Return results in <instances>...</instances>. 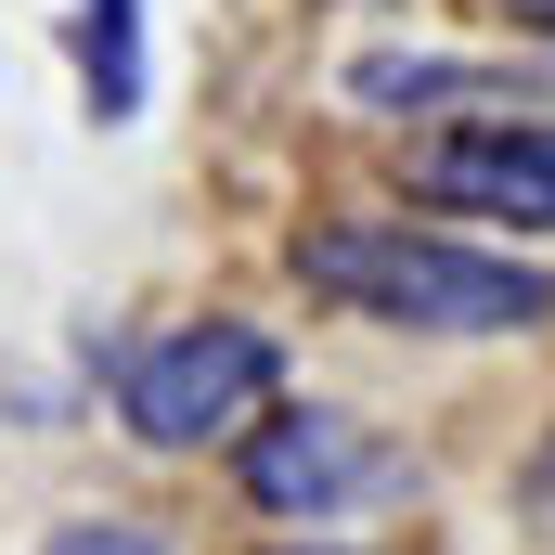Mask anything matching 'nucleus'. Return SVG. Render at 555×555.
Wrapping results in <instances>:
<instances>
[{"mask_svg": "<svg viewBox=\"0 0 555 555\" xmlns=\"http://www.w3.org/2000/svg\"><path fill=\"white\" fill-rule=\"evenodd\" d=\"M504 13H517V26H543V39H555V0H504Z\"/></svg>", "mask_w": 555, "mask_h": 555, "instance_id": "obj_9", "label": "nucleus"}, {"mask_svg": "<svg viewBox=\"0 0 555 555\" xmlns=\"http://www.w3.org/2000/svg\"><path fill=\"white\" fill-rule=\"evenodd\" d=\"M78 78H91L104 130L142 117V0H78Z\"/></svg>", "mask_w": 555, "mask_h": 555, "instance_id": "obj_6", "label": "nucleus"}, {"mask_svg": "<svg viewBox=\"0 0 555 555\" xmlns=\"http://www.w3.org/2000/svg\"><path fill=\"white\" fill-rule=\"evenodd\" d=\"M39 555H181L168 530H142V517H65Z\"/></svg>", "mask_w": 555, "mask_h": 555, "instance_id": "obj_7", "label": "nucleus"}, {"mask_svg": "<svg viewBox=\"0 0 555 555\" xmlns=\"http://www.w3.org/2000/svg\"><path fill=\"white\" fill-rule=\"evenodd\" d=\"M349 104H375V117H465V130L555 117L530 65H465V52H362L349 65Z\"/></svg>", "mask_w": 555, "mask_h": 555, "instance_id": "obj_4", "label": "nucleus"}, {"mask_svg": "<svg viewBox=\"0 0 555 555\" xmlns=\"http://www.w3.org/2000/svg\"><path fill=\"white\" fill-rule=\"evenodd\" d=\"M517 504H530V517H543V530H555V426H543V452L517 465Z\"/></svg>", "mask_w": 555, "mask_h": 555, "instance_id": "obj_8", "label": "nucleus"}, {"mask_svg": "<svg viewBox=\"0 0 555 555\" xmlns=\"http://www.w3.org/2000/svg\"><path fill=\"white\" fill-rule=\"evenodd\" d=\"M414 181L439 194V207H478V220L555 233V117H517V130H452V142H426Z\"/></svg>", "mask_w": 555, "mask_h": 555, "instance_id": "obj_5", "label": "nucleus"}, {"mask_svg": "<svg viewBox=\"0 0 555 555\" xmlns=\"http://www.w3.org/2000/svg\"><path fill=\"white\" fill-rule=\"evenodd\" d=\"M272 388H284V349H272V323H246V310L168 323V336H142L130 362H117V414H130V439H155V452L246 439V426L272 414Z\"/></svg>", "mask_w": 555, "mask_h": 555, "instance_id": "obj_2", "label": "nucleus"}, {"mask_svg": "<svg viewBox=\"0 0 555 555\" xmlns=\"http://www.w3.org/2000/svg\"><path fill=\"white\" fill-rule=\"evenodd\" d=\"M233 478H246V504H259V517H297V530H323V517H349V504L401 491L414 465H401V452H388V439H375L362 414L284 401V414H259V426H246Z\"/></svg>", "mask_w": 555, "mask_h": 555, "instance_id": "obj_3", "label": "nucleus"}, {"mask_svg": "<svg viewBox=\"0 0 555 555\" xmlns=\"http://www.w3.org/2000/svg\"><path fill=\"white\" fill-rule=\"evenodd\" d=\"M284 259H297L310 297H336L362 323H401V336H530V323H555V272L414 233V220H310Z\"/></svg>", "mask_w": 555, "mask_h": 555, "instance_id": "obj_1", "label": "nucleus"}]
</instances>
